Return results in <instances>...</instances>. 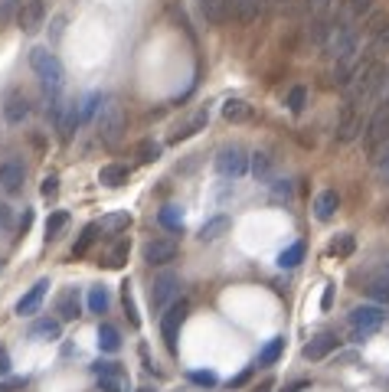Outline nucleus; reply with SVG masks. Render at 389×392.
Wrapping results in <instances>:
<instances>
[{"label": "nucleus", "instance_id": "nucleus-1", "mask_svg": "<svg viewBox=\"0 0 389 392\" xmlns=\"http://www.w3.org/2000/svg\"><path fill=\"white\" fill-rule=\"evenodd\" d=\"M30 69L39 75V86L46 92V98L59 101V92L66 86V69H63V62L56 59V52H50L46 46L30 49Z\"/></svg>", "mask_w": 389, "mask_h": 392}, {"label": "nucleus", "instance_id": "nucleus-2", "mask_svg": "<svg viewBox=\"0 0 389 392\" xmlns=\"http://www.w3.org/2000/svg\"><path fill=\"white\" fill-rule=\"evenodd\" d=\"M324 59L330 62H343V59H357V52H360V30L353 26V20H334V30H330V37L324 39Z\"/></svg>", "mask_w": 389, "mask_h": 392}, {"label": "nucleus", "instance_id": "nucleus-3", "mask_svg": "<svg viewBox=\"0 0 389 392\" xmlns=\"http://www.w3.org/2000/svg\"><path fill=\"white\" fill-rule=\"evenodd\" d=\"M386 324V307L383 304H363L353 307L350 317H347V340L350 343H363Z\"/></svg>", "mask_w": 389, "mask_h": 392}, {"label": "nucleus", "instance_id": "nucleus-4", "mask_svg": "<svg viewBox=\"0 0 389 392\" xmlns=\"http://www.w3.org/2000/svg\"><path fill=\"white\" fill-rule=\"evenodd\" d=\"M95 128H99V137L105 147H118L121 137H125V128H128V118H125V108L118 105V98H105L99 108V118H95Z\"/></svg>", "mask_w": 389, "mask_h": 392}, {"label": "nucleus", "instance_id": "nucleus-5", "mask_svg": "<svg viewBox=\"0 0 389 392\" xmlns=\"http://www.w3.org/2000/svg\"><path fill=\"white\" fill-rule=\"evenodd\" d=\"M187 314H190V301H177L161 314V337L167 353H177V340H180V331L187 324Z\"/></svg>", "mask_w": 389, "mask_h": 392}, {"label": "nucleus", "instance_id": "nucleus-6", "mask_svg": "<svg viewBox=\"0 0 389 392\" xmlns=\"http://www.w3.org/2000/svg\"><path fill=\"white\" fill-rule=\"evenodd\" d=\"M249 167H252V157L239 144H229V147H223V150L216 154V173L226 177V180H239Z\"/></svg>", "mask_w": 389, "mask_h": 392}, {"label": "nucleus", "instance_id": "nucleus-7", "mask_svg": "<svg viewBox=\"0 0 389 392\" xmlns=\"http://www.w3.org/2000/svg\"><path fill=\"white\" fill-rule=\"evenodd\" d=\"M389 144V105L386 108H377L370 115L366 121V131H363V147L366 154H377L379 147Z\"/></svg>", "mask_w": 389, "mask_h": 392}, {"label": "nucleus", "instance_id": "nucleus-8", "mask_svg": "<svg viewBox=\"0 0 389 392\" xmlns=\"http://www.w3.org/2000/svg\"><path fill=\"white\" fill-rule=\"evenodd\" d=\"M92 373H95L101 392H125L128 380H125L121 363H114V360H99V363H92Z\"/></svg>", "mask_w": 389, "mask_h": 392}, {"label": "nucleus", "instance_id": "nucleus-9", "mask_svg": "<svg viewBox=\"0 0 389 392\" xmlns=\"http://www.w3.org/2000/svg\"><path fill=\"white\" fill-rule=\"evenodd\" d=\"M366 131V121H363V111H353V108H343L337 118V131H334V141L337 144H350L357 137H363Z\"/></svg>", "mask_w": 389, "mask_h": 392}, {"label": "nucleus", "instance_id": "nucleus-10", "mask_svg": "<svg viewBox=\"0 0 389 392\" xmlns=\"http://www.w3.org/2000/svg\"><path fill=\"white\" fill-rule=\"evenodd\" d=\"M177 288H180V278H177L174 271H161L151 282V307L154 311H167L170 301H174Z\"/></svg>", "mask_w": 389, "mask_h": 392}, {"label": "nucleus", "instance_id": "nucleus-11", "mask_svg": "<svg viewBox=\"0 0 389 392\" xmlns=\"http://www.w3.org/2000/svg\"><path fill=\"white\" fill-rule=\"evenodd\" d=\"M363 291H366V297H370L373 304L389 307V262H386V265H379V268H373L370 275H366Z\"/></svg>", "mask_w": 389, "mask_h": 392}, {"label": "nucleus", "instance_id": "nucleus-12", "mask_svg": "<svg viewBox=\"0 0 389 392\" xmlns=\"http://www.w3.org/2000/svg\"><path fill=\"white\" fill-rule=\"evenodd\" d=\"M17 23H20V30L26 37H33L39 26L46 23V0H26L20 7V13H17Z\"/></svg>", "mask_w": 389, "mask_h": 392}, {"label": "nucleus", "instance_id": "nucleus-13", "mask_svg": "<svg viewBox=\"0 0 389 392\" xmlns=\"http://www.w3.org/2000/svg\"><path fill=\"white\" fill-rule=\"evenodd\" d=\"M177 242L174 239H151V242L144 245V262L151 265V268H161V265H170L177 258Z\"/></svg>", "mask_w": 389, "mask_h": 392}, {"label": "nucleus", "instance_id": "nucleus-14", "mask_svg": "<svg viewBox=\"0 0 389 392\" xmlns=\"http://www.w3.org/2000/svg\"><path fill=\"white\" fill-rule=\"evenodd\" d=\"M265 10H268V0H229V17L242 26L255 23L259 17H265Z\"/></svg>", "mask_w": 389, "mask_h": 392}, {"label": "nucleus", "instance_id": "nucleus-15", "mask_svg": "<svg viewBox=\"0 0 389 392\" xmlns=\"http://www.w3.org/2000/svg\"><path fill=\"white\" fill-rule=\"evenodd\" d=\"M340 346V337L337 333H330V331H324V333H317L311 343H304V360H311V363H321V360H327V356L334 353Z\"/></svg>", "mask_w": 389, "mask_h": 392}, {"label": "nucleus", "instance_id": "nucleus-16", "mask_svg": "<svg viewBox=\"0 0 389 392\" xmlns=\"http://www.w3.org/2000/svg\"><path fill=\"white\" fill-rule=\"evenodd\" d=\"M46 291H50V278H39V282L33 284V288H30V291H26L20 301H17V314H20V317H33L39 307H43V297H46Z\"/></svg>", "mask_w": 389, "mask_h": 392}, {"label": "nucleus", "instance_id": "nucleus-17", "mask_svg": "<svg viewBox=\"0 0 389 392\" xmlns=\"http://www.w3.org/2000/svg\"><path fill=\"white\" fill-rule=\"evenodd\" d=\"M26 118H30V98L23 92H7V98H3V121L23 124Z\"/></svg>", "mask_w": 389, "mask_h": 392}, {"label": "nucleus", "instance_id": "nucleus-18", "mask_svg": "<svg viewBox=\"0 0 389 392\" xmlns=\"http://www.w3.org/2000/svg\"><path fill=\"white\" fill-rule=\"evenodd\" d=\"M197 10L206 26H223L229 20V0H197Z\"/></svg>", "mask_w": 389, "mask_h": 392}, {"label": "nucleus", "instance_id": "nucleus-19", "mask_svg": "<svg viewBox=\"0 0 389 392\" xmlns=\"http://www.w3.org/2000/svg\"><path fill=\"white\" fill-rule=\"evenodd\" d=\"M23 177H26V167L20 164V160H3V164H0V190H7V193H20Z\"/></svg>", "mask_w": 389, "mask_h": 392}, {"label": "nucleus", "instance_id": "nucleus-20", "mask_svg": "<svg viewBox=\"0 0 389 392\" xmlns=\"http://www.w3.org/2000/svg\"><path fill=\"white\" fill-rule=\"evenodd\" d=\"M206 124H210V111H206V108L193 111L187 121H183V124H180V128L174 131V135H170V141H174V144H180V141H187V137H193V135H200V131H206Z\"/></svg>", "mask_w": 389, "mask_h": 392}, {"label": "nucleus", "instance_id": "nucleus-21", "mask_svg": "<svg viewBox=\"0 0 389 392\" xmlns=\"http://www.w3.org/2000/svg\"><path fill=\"white\" fill-rule=\"evenodd\" d=\"M340 209V193L337 190H321V193L314 196V216L321 222H330L334 216H337Z\"/></svg>", "mask_w": 389, "mask_h": 392}, {"label": "nucleus", "instance_id": "nucleus-22", "mask_svg": "<svg viewBox=\"0 0 389 392\" xmlns=\"http://www.w3.org/2000/svg\"><path fill=\"white\" fill-rule=\"evenodd\" d=\"M56 314H59V320H76V317H82V301H79V291H76V288H66V291L59 294V301H56Z\"/></svg>", "mask_w": 389, "mask_h": 392}, {"label": "nucleus", "instance_id": "nucleus-23", "mask_svg": "<svg viewBox=\"0 0 389 392\" xmlns=\"http://www.w3.org/2000/svg\"><path fill=\"white\" fill-rule=\"evenodd\" d=\"M229 226H232L229 216H213V219H206L200 226V235H197V239H200V242H219V239L229 233Z\"/></svg>", "mask_w": 389, "mask_h": 392}, {"label": "nucleus", "instance_id": "nucleus-24", "mask_svg": "<svg viewBox=\"0 0 389 392\" xmlns=\"http://www.w3.org/2000/svg\"><path fill=\"white\" fill-rule=\"evenodd\" d=\"M59 333H63V320L59 317H43L30 327L33 340H59Z\"/></svg>", "mask_w": 389, "mask_h": 392}, {"label": "nucleus", "instance_id": "nucleus-25", "mask_svg": "<svg viewBox=\"0 0 389 392\" xmlns=\"http://www.w3.org/2000/svg\"><path fill=\"white\" fill-rule=\"evenodd\" d=\"M128 177H131V170H128L125 164H105L99 170V184L105 186H125Z\"/></svg>", "mask_w": 389, "mask_h": 392}, {"label": "nucleus", "instance_id": "nucleus-26", "mask_svg": "<svg viewBox=\"0 0 389 392\" xmlns=\"http://www.w3.org/2000/svg\"><path fill=\"white\" fill-rule=\"evenodd\" d=\"M99 233H101L99 222H88L86 229L79 233L76 245H72V258H86V255H88V248H92V245H95V239H99Z\"/></svg>", "mask_w": 389, "mask_h": 392}, {"label": "nucleus", "instance_id": "nucleus-27", "mask_svg": "<svg viewBox=\"0 0 389 392\" xmlns=\"http://www.w3.org/2000/svg\"><path fill=\"white\" fill-rule=\"evenodd\" d=\"M99 350L101 353H118L121 350V333L114 324H99Z\"/></svg>", "mask_w": 389, "mask_h": 392}, {"label": "nucleus", "instance_id": "nucleus-28", "mask_svg": "<svg viewBox=\"0 0 389 392\" xmlns=\"http://www.w3.org/2000/svg\"><path fill=\"white\" fill-rule=\"evenodd\" d=\"M223 118L232 121V124L249 121V118H252V105H249V101H242V98H229L226 105H223Z\"/></svg>", "mask_w": 389, "mask_h": 392}, {"label": "nucleus", "instance_id": "nucleus-29", "mask_svg": "<svg viewBox=\"0 0 389 392\" xmlns=\"http://www.w3.org/2000/svg\"><path fill=\"white\" fill-rule=\"evenodd\" d=\"M157 222H161L167 233H180V229H183V213H180V206L167 203V206H161V213H157Z\"/></svg>", "mask_w": 389, "mask_h": 392}, {"label": "nucleus", "instance_id": "nucleus-30", "mask_svg": "<svg viewBox=\"0 0 389 392\" xmlns=\"http://www.w3.org/2000/svg\"><path fill=\"white\" fill-rule=\"evenodd\" d=\"M281 353H285V337H272V340L265 343V350L259 353V366H275L278 360H281Z\"/></svg>", "mask_w": 389, "mask_h": 392}, {"label": "nucleus", "instance_id": "nucleus-31", "mask_svg": "<svg viewBox=\"0 0 389 392\" xmlns=\"http://www.w3.org/2000/svg\"><path fill=\"white\" fill-rule=\"evenodd\" d=\"M334 258H350L353 252H357V239H353L350 233H340L330 239V248H327Z\"/></svg>", "mask_w": 389, "mask_h": 392}, {"label": "nucleus", "instance_id": "nucleus-32", "mask_svg": "<svg viewBox=\"0 0 389 392\" xmlns=\"http://www.w3.org/2000/svg\"><path fill=\"white\" fill-rule=\"evenodd\" d=\"M304 252H308V245L304 242H291L281 255H278V268H298L304 262Z\"/></svg>", "mask_w": 389, "mask_h": 392}, {"label": "nucleus", "instance_id": "nucleus-33", "mask_svg": "<svg viewBox=\"0 0 389 392\" xmlns=\"http://www.w3.org/2000/svg\"><path fill=\"white\" fill-rule=\"evenodd\" d=\"M128 255H131V239H118V242L112 245V252L105 255V265H108V268H125Z\"/></svg>", "mask_w": 389, "mask_h": 392}, {"label": "nucleus", "instance_id": "nucleus-34", "mask_svg": "<svg viewBox=\"0 0 389 392\" xmlns=\"http://www.w3.org/2000/svg\"><path fill=\"white\" fill-rule=\"evenodd\" d=\"M108 307H112V294H108V288H101V284L88 288V311H92V314H105Z\"/></svg>", "mask_w": 389, "mask_h": 392}, {"label": "nucleus", "instance_id": "nucleus-35", "mask_svg": "<svg viewBox=\"0 0 389 392\" xmlns=\"http://www.w3.org/2000/svg\"><path fill=\"white\" fill-rule=\"evenodd\" d=\"M66 226H69V213H66V209H56V213H50V219H46V245L56 242V239L63 235Z\"/></svg>", "mask_w": 389, "mask_h": 392}, {"label": "nucleus", "instance_id": "nucleus-36", "mask_svg": "<svg viewBox=\"0 0 389 392\" xmlns=\"http://www.w3.org/2000/svg\"><path fill=\"white\" fill-rule=\"evenodd\" d=\"M377 7V0H343V20H360L370 17Z\"/></svg>", "mask_w": 389, "mask_h": 392}, {"label": "nucleus", "instance_id": "nucleus-37", "mask_svg": "<svg viewBox=\"0 0 389 392\" xmlns=\"http://www.w3.org/2000/svg\"><path fill=\"white\" fill-rule=\"evenodd\" d=\"M285 108H288L291 115H301V111L308 108V86H291L288 95H285Z\"/></svg>", "mask_w": 389, "mask_h": 392}, {"label": "nucleus", "instance_id": "nucleus-38", "mask_svg": "<svg viewBox=\"0 0 389 392\" xmlns=\"http://www.w3.org/2000/svg\"><path fill=\"white\" fill-rule=\"evenodd\" d=\"M121 304H125L128 324H131V327H141V314H138V304H134V291H131V282H121Z\"/></svg>", "mask_w": 389, "mask_h": 392}, {"label": "nucleus", "instance_id": "nucleus-39", "mask_svg": "<svg viewBox=\"0 0 389 392\" xmlns=\"http://www.w3.org/2000/svg\"><path fill=\"white\" fill-rule=\"evenodd\" d=\"M386 26H389V13H386V10H373V13H370V17L363 20V33L373 39V37H379V33H383Z\"/></svg>", "mask_w": 389, "mask_h": 392}, {"label": "nucleus", "instance_id": "nucleus-40", "mask_svg": "<svg viewBox=\"0 0 389 392\" xmlns=\"http://www.w3.org/2000/svg\"><path fill=\"white\" fill-rule=\"evenodd\" d=\"M252 173H255V180H268V177H272V157H268L265 150H255V154H252Z\"/></svg>", "mask_w": 389, "mask_h": 392}, {"label": "nucleus", "instance_id": "nucleus-41", "mask_svg": "<svg viewBox=\"0 0 389 392\" xmlns=\"http://www.w3.org/2000/svg\"><path fill=\"white\" fill-rule=\"evenodd\" d=\"M101 226V233H121V229H128V226H131V216H128V213H112V216H105V219L99 222Z\"/></svg>", "mask_w": 389, "mask_h": 392}, {"label": "nucleus", "instance_id": "nucleus-42", "mask_svg": "<svg viewBox=\"0 0 389 392\" xmlns=\"http://www.w3.org/2000/svg\"><path fill=\"white\" fill-rule=\"evenodd\" d=\"M157 157H161V144L151 141V137H144V141L138 144V160L141 164H154Z\"/></svg>", "mask_w": 389, "mask_h": 392}, {"label": "nucleus", "instance_id": "nucleus-43", "mask_svg": "<svg viewBox=\"0 0 389 392\" xmlns=\"http://www.w3.org/2000/svg\"><path fill=\"white\" fill-rule=\"evenodd\" d=\"M101 101H105V98H101V95H88L86 101L79 105V118H82V121H92V118H99Z\"/></svg>", "mask_w": 389, "mask_h": 392}, {"label": "nucleus", "instance_id": "nucleus-44", "mask_svg": "<svg viewBox=\"0 0 389 392\" xmlns=\"http://www.w3.org/2000/svg\"><path fill=\"white\" fill-rule=\"evenodd\" d=\"M20 7H23L20 0H0V26H7V23H10L13 17L20 13Z\"/></svg>", "mask_w": 389, "mask_h": 392}, {"label": "nucleus", "instance_id": "nucleus-45", "mask_svg": "<svg viewBox=\"0 0 389 392\" xmlns=\"http://www.w3.org/2000/svg\"><path fill=\"white\" fill-rule=\"evenodd\" d=\"M386 52H389V26L379 33V37L370 39V56H377L379 59V56H386Z\"/></svg>", "mask_w": 389, "mask_h": 392}, {"label": "nucleus", "instance_id": "nucleus-46", "mask_svg": "<svg viewBox=\"0 0 389 392\" xmlns=\"http://www.w3.org/2000/svg\"><path fill=\"white\" fill-rule=\"evenodd\" d=\"M304 7L311 13V20H317V17H327V13H330L334 0H304Z\"/></svg>", "mask_w": 389, "mask_h": 392}, {"label": "nucleus", "instance_id": "nucleus-47", "mask_svg": "<svg viewBox=\"0 0 389 392\" xmlns=\"http://www.w3.org/2000/svg\"><path fill=\"white\" fill-rule=\"evenodd\" d=\"M39 193H43V199H56V193H59V177H56V173H46Z\"/></svg>", "mask_w": 389, "mask_h": 392}, {"label": "nucleus", "instance_id": "nucleus-48", "mask_svg": "<svg viewBox=\"0 0 389 392\" xmlns=\"http://www.w3.org/2000/svg\"><path fill=\"white\" fill-rule=\"evenodd\" d=\"M255 369H259V363H249V366L242 369L239 376H232V380H229V389H242V386H246V382L255 376Z\"/></svg>", "mask_w": 389, "mask_h": 392}, {"label": "nucleus", "instance_id": "nucleus-49", "mask_svg": "<svg viewBox=\"0 0 389 392\" xmlns=\"http://www.w3.org/2000/svg\"><path fill=\"white\" fill-rule=\"evenodd\" d=\"M190 382H197V386H216V373H210V369H193L190 373Z\"/></svg>", "mask_w": 389, "mask_h": 392}, {"label": "nucleus", "instance_id": "nucleus-50", "mask_svg": "<svg viewBox=\"0 0 389 392\" xmlns=\"http://www.w3.org/2000/svg\"><path fill=\"white\" fill-rule=\"evenodd\" d=\"M370 160L377 164L379 170H383V177H386V180H389V144H386V147H379L377 154H370Z\"/></svg>", "mask_w": 389, "mask_h": 392}, {"label": "nucleus", "instance_id": "nucleus-51", "mask_svg": "<svg viewBox=\"0 0 389 392\" xmlns=\"http://www.w3.org/2000/svg\"><path fill=\"white\" fill-rule=\"evenodd\" d=\"M26 386V376H7L0 380V392H20Z\"/></svg>", "mask_w": 389, "mask_h": 392}, {"label": "nucleus", "instance_id": "nucleus-52", "mask_svg": "<svg viewBox=\"0 0 389 392\" xmlns=\"http://www.w3.org/2000/svg\"><path fill=\"white\" fill-rule=\"evenodd\" d=\"M63 30H66V17H56V20H52V26H50V43H59Z\"/></svg>", "mask_w": 389, "mask_h": 392}, {"label": "nucleus", "instance_id": "nucleus-53", "mask_svg": "<svg viewBox=\"0 0 389 392\" xmlns=\"http://www.w3.org/2000/svg\"><path fill=\"white\" fill-rule=\"evenodd\" d=\"M7 376H10V350L0 346V380H7Z\"/></svg>", "mask_w": 389, "mask_h": 392}, {"label": "nucleus", "instance_id": "nucleus-54", "mask_svg": "<svg viewBox=\"0 0 389 392\" xmlns=\"http://www.w3.org/2000/svg\"><path fill=\"white\" fill-rule=\"evenodd\" d=\"M330 304H334V284H324V297H321V307H324V311H330Z\"/></svg>", "mask_w": 389, "mask_h": 392}, {"label": "nucleus", "instance_id": "nucleus-55", "mask_svg": "<svg viewBox=\"0 0 389 392\" xmlns=\"http://www.w3.org/2000/svg\"><path fill=\"white\" fill-rule=\"evenodd\" d=\"M308 386H311V382H308V380H298V382H291V386H285V389H281V392H304V389H308Z\"/></svg>", "mask_w": 389, "mask_h": 392}, {"label": "nucleus", "instance_id": "nucleus-56", "mask_svg": "<svg viewBox=\"0 0 389 392\" xmlns=\"http://www.w3.org/2000/svg\"><path fill=\"white\" fill-rule=\"evenodd\" d=\"M30 222H33V213L26 209V213H23V219H20V233H26V229H30Z\"/></svg>", "mask_w": 389, "mask_h": 392}, {"label": "nucleus", "instance_id": "nucleus-57", "mask_svg": "<svg viewBox=\"0 0 389 392\" xmlns=\"http://www.w3.org/2000/svg\"><path fill=\"white\" fill-rule=\"evenodd\" d=\"M268 7H278V10H288L291 0H268Z\"/></svg>", "mask_w": 389, "mask_h": 392}, {"label": "nucleus", "instance_id": "nucleus-58", "mask_svg": "<svg viewBox=\"0 0 389 392\" xmlns=\"http://www.w3.org/2000/svg\"><path fill=\"white\" fill-rule=\"evenodd\" d=\"M0 222L10 226V206H0Z\"/></svg>", "mask_w": 389, "mask_h": 392}, {"label": "nucleus", "instance_id": "nucleus-59", "mask_svg": "<svg viewBox=\"0 0 389 392\" xmlns=\"http://www.w3.org/2000/svg\"><path fill=\"white\" fill-rule=\"evenodd\" d=\"M275 196H285V199H288V196H291V186H288V184H285V186H275Z\"/></svg>", "mask_w": 389, "mask_h": 392}, {"label": "nucleus", "instance_id": "nucleus-60", "mask_svg": "<svg viewBox=\"0 0 389 392\" xmlns=\"http://www.w3.org/2000/svg\"><path fill=\"white\" fill-rule=\"evenodd\" d=\"M138 392H154V389H148V386H141V389Z\"/></svg>", "mask_w": 389, "mask_h": 392}]
</instances>
